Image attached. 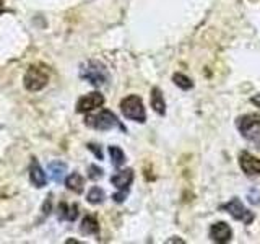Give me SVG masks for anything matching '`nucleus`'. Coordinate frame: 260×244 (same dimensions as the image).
Wrapping results in <instances>:
<instances>
[{"label": "nucleus", "mask_w": 260, "mask_h": 244, "mask_svg": "<svg viewBox=\"0 0 260 244\" xmlns=\"http://www.w3.org/2000/svg\"><path fill=\"white\" fill-rule=\"evenodd\" d=\"M120 111L130 120L140 122V124H143L146 120V111H145L143 101H142V98L137 95L125 96L124 100L120 101Z\"/></svg>", "instance_id": "3"}, {"label": "nucleus", "mask_w": 260, "mask_h": 244, "mask_svg": "<svg viewBox=\"0 0 260 244\" xmlns=\"http://www.w3.org/2000/svg\"><path fill=\"white\" fill-rule=\"evenodd\" d=\"M236 129L246 140L255 142L260 137V114H244L236 119Z\"/></svg>", "instance_id": "4"}, {"label": "nucleus", "mask_w": 260, "mask_h": 244, "mask_svg": "<svg viewBox=\"0 0 260 244\" xmlns=\"http://www.w3.org/2000/svg\"><path fill=\"white\" fill-rule=\"evenodd\" d=\"M80 77L86 80L89 85H93L96 88L104 86L109 81V73L106 65L101 64L100 60H89L86 62L80 70Z\"/></svg>", "instance_id": "1"}, {"label": "nucleus", "mask_w": 260, "mask_h": 244, "mask_svg": "<svg viewBox=\"0 0 260 244\" xmlns=\"http://www.w3.org/2000/svg\"><path fill=\"white\" fill-rule=\"evenodd\" d=\"M103 173H104V171L100 166H96V165H89L88 166V177L91 179V181H98V179H101Z\"/></svg>", "instance_id": "20"}, {"label": "nucleus", "mask_w": 260, "mask_h": 244, "mask_svg": "<svg viewBox=\"0 0 260 244\" xmlns=\"http://www.w3.org/2000/svg\"><path fill=\"white\" fill-rule=\"evenodd\" d=\"M49 171H51V176L55 182H62V179L67 173V165H65L63 161H52L51 165H49Z\"/></svg>", "instance_id": "16"}, {"label": "nucleus", "mask_w": 260, "mask_h": 244, "mask_svg": "<svg viewBox=\"0 0 260 244\" xmlns=\"http://www.w3.org/2000/svg\"><path fill=\"white\" fill-rule=\"evenodd\" d=\"M250 103H252V104H255V108H260V93L255 95V96H252V98H250Z\"/></svg>", "instance_id": "23"}, {"label": "nucleus", "mask_w": 260, "mask_h": 244, "mask_svg": "<svg viewBox=\"0 0 260 244\" xmlns=\"http://www.w3.org/2000/svg\"><path fill=\"white\" fill-rule=\"evenodd\" d=\"M210 239L213 242L218 244H224V242H230L233 238V230L230 228V225L224 223V222H218L213 223L210 226V231H208Z\"/></svg>", "instance_id": "9"}, {"label": "nucleus", "mask_w": 260, "mask_h": 244, "mask_svg": "<svg viewBox=\"0 0 260 244\" xmlns=\"http://www.w3.org/2000/svg\"><path fill=\"white\" fill-rule=\"evenodd\" d=\"M51 210H52V195L49 194V195H47V199H46V202H44V205H43L44 215H49V214H51Z\"/></svg>", "instance_id": "21"}, {"label": "nucleus", "mask_w": 260, "mask_h": 244, "mask_svg": "<svg viewBox=\"0 0 260 244\" xmlns=\"http://www.w3.org/2000/svg\"><path fill=\"white\" fill-rule=\"evenodd\" d=\"M132 182H134V169H130V168L122 169V171H119V173H116V174L111 177V184L119 191L117 194L112 195L114 202L122 203V202L125 200Z\"/></svg>", "instance_id": "5"}, {"label": "nucleus", "mask_w": 260, "mask_h": 244, "mask_svg": "<svg viewBox=\"0 0 260 244\" xmlns=\"http://www.w3.org/2000/svg\"><path fill=\"white\" fill-rule=\"evenodd\" d=\"M4 12V0H0V13Z\"/></svg>", "instance_id": "24"}, {"label": "nucleus", "mask_w": 260, "mask_h": 244, "mask_svg": "<svg viewBox=\"0 0 260 244\" xmlns=\"http://www.w3.org/2000/svg\"><path fill=\"white\" fill-rule=\"evenodd\" d=\"M88 148L96 155V158H98V160H103V151H101L100 146H98V145H93V143H89V145H88Z\"/></svg>", "instance_id": "22"}, {"label": "nucleus", "mask_w": 260, "mask_h": 244, "mask_svg": "<svg viewBox=\"0 0 260 244\" xmlns=\"http://www.w3.org/2000/svg\"><path fill=\"white\" fill-rule=\"evenodd\" d=\"M85 124L89 129H94V130H111L114 127H119L120 130L125 132V127L120 124V120L117 119V116L109 109H103L98 114H93V116H86L85 117Z\"/></svg>", "instance_id": "2"}, {"label": "nucleus", "mask_w": 260, "mask_h": 244, "mask_svg": "<svg viewBox=\"0 0 260 244\" xmlns=\"http://www.w3.org/2000/svg\"><path fill=\"white\" fill-rule=\"evenodd\" d=\"M80 231L83 234H98L100 233V225H98V220L91 215H86L81 220L80 225Z\"/></svg>", "instance_id": "15"}, {"label": "nucleus", "mask_w": 260, "mask_h": 244, "mask_svg": "<svg viewBox=\"0 0 260 244\" xmlns=\"http://www.w3.org/2000/svg\"><path fill=\"white\" fill-rule=\"evenodd\" d=\"M104 104V96L100 93V92H93V93H88L85 96H81L78 103H77V112L78 114H86L93 109H98L101 108Z\"/></svg>", "instance_id": "8"}, {"label": "nucleus", "mask_w": 260, "mask_h": 244, "mask_svg": "<svg viewBox=\"0 0 260 244\" xmlns=\"http://www.w3.org/2000/svg\"><path fill=\"white\" fill-rule=\"evenodd\" d=\"M29 181L35 187H44L47 186V176L44 173V169L41 168L36 158H32L29 163Z\"/></svg>", "instance_id": "11"}, {"label": "nucleus", "mask_w": 260, "mask_h": 244, "mask_svg": "<svg viewBox=\"0 0 260 244\" xmlns=\"http://www.w3.org/2000/svg\"><path fill=\"white\" fill-rule=\"evenodd\" d=\"M173 81H174L176 86L184 89V92H185V89H190L193 86L192 80L187 77V75H184V73H174V75H173Z\"/></svg>", "instance_id": "19"}, {"label": "nucleus", "mask_w": 260, "mask_h": 244, "mask_svg": "<svg viewBox=\"0 0 260 244\" xmlns=\"http://www.w3.org/2000/svg\"><path fill=\"white\" fill-rule=\"evenodd\" d=\"M104 199H106V192L98 186H94L86 195V200H88V203H91V205H100V203L104 202Z\"/></svg>", "instance_id": "17"}, {"label": "nucleus", "mask_w": 260, "mask_h": 244, "mask_svg": "<svg viewBox=\"0 0 260 244\" xmlns=\"http://www.w3.org/2000/svg\"><path fill=\"white\" fill-rule=\"evenodd\" d=\"M57 215H59L60 220H63V222H75V220L78 218V205L77 203H72V205H69V203H59V207H57Z\"/></svg>", "instance_id": "12"}, {"label": "nucleus", "mask_w": 260, "mask_h": 244, "mask_svg": "<svg viewBox=\"0 0 260 244\" xmlns=\"http://www.w3.org/2000/svg\"><path fill=\"white\" fill-rule=\"evenodd\" d=\"M65 186H67V189H70L72 192L81 194L85 189V179L80 173H72L65 179Z\"/></svg>", "instance_id": "14"}, {"label": "nucleus", "mask_w": 260, "mask_h": 244, "mask_svg": "<svg viewBox=\"0 0 260 244\" xmlns=\"http://www.w3.org/2000/svg\"><path fill=\"white\" fill-rule=\"evenodd\" d=\"M239 166L247 176H260V158L250 155L249 151L239 153Z\"/></svg>", "instance_id": "10"}, {"label": "nucleus", "mask_w": 260, "mask_h": 244, "mask_svg": "<svg viewBox=\"0 0 260 244\" xmlns=\"http://www.w3.org/2000/svg\"><path fill=\"white\" fill-rule=\"evenodd\" d=\"M150 103H151V108L153 111L159 114V116H165L166 114V103H165V98H162V93L158 86H154L151 89V95H150Z\"/></svg>", "instance_id": "13"}, {"label": "nucleus", "mask_w": 260, "mask_h": 244, "mask_svg": "<svg viewBox=\"0 0 260 244\" xmlns=\"http://www.w3.org/2000/svg\"><path fill=\"white\" fill-rule=\"evenodd\" d=\"M219 208L228 211V214H230L234 220H238V222H242L246 225H250L252 222H254V218H255L254 211H250L238 197H233L230 202L223 203Z\"/></svg>", "instance_id": "7"}, {"label": "nucleus", "mask_w": 260, "mask_h": 244, "mask_svg": "<svg viewBox=\"0 0 260 244\" xmlns=\"http://www.w3.org/2000/svg\"><path fill=\"white\" fill-rule=\"evenodd\" d=\"M109 155H111L112 165L116 166V168H120V166L125 163V153L122 151V150L119 148V146H116V145L109 146Z\"/></svg>", "instance_id": "18"}, {"label": "nucleus", "mask_w": 260, "mask_h": 244, "mask_svg": "<svg viewBox=\"0 0 260 244\" xmlns=\"http://www.w3.org/2000/svg\"><path fill=\"white\" fill-rule=\"evenodd\" d=\"M47 81H49V72L44 70L43 67H38V65H31L23 78L24 88L28 92H39V89H43L47 85Z\"/></svg>", "instance_id": "6"}]
</instances>
